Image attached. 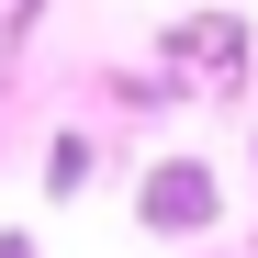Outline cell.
Masks as SVG:
<instances>
[{
  "instance_id": "7a4b0ae2",
  "label": "cell",
  "mask_w": 258,
  "mask_h": 258,
  "mask_svg": "<svg viewBox=\"0 0 258 258\" xmlns=\"http://www.w3.org/2000/svg\"><path fill=\"white\" fill-rule=\"evenodd\" d=\"M157 56L236 79V68H247V23H236V12H191V23H168V34H157Z\"/></svg>"
},
{
  "instance_id": "6da1fadb",
  "label": "cell",
  "mask_w": 258,
  "mask_h": 258,
  "mask_svg": "<svg viewBox=\"0 0 258 258\" xmlns=\"http://www.w3.org/2000/svg\"><path fill=\"white\" fill-rule=\"evenodd\" d=\"M135 225L146 236H213L225 225V180H213L202 157H157L146 191H135Z\"/></svg>"
},
{
  "instance_id": "277c9868",
  "label": "cell",
  "mask_w": 258,
  "mask_h": 258,
  "mask_svg": "<svg viewBox=\"0 0 258 258\" xmlns=\"http://www.w3.org/2000/svg\"><path fill=\"white\" fill-rule=\"evenodd\" d=\"M0 258H34V247H23V236H0Z\"/></svg>"
},
{
  "instance_id": "3957f363",
  "label": "cell",
  "mask_w": 258,
  "mask_h": 258,
  "mask_svg": "<svg viewBox=\"0 0 258 258\" xmlns=\"http://www.w3.org/2000/svg\"><path fill=\"white\" fill-rule=\"evenodd\" d=\"M79 180H90V135H56L45 146V191H79Z\"/></svg>"
}]
</instances>
